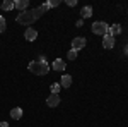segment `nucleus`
<instances>
[{"label": "nucleus", "mask_w": 128, "mask_h": 127, "mask_svg": "<svg viewBox=\"0 0 128 127\" xmlns=\"http://www.w3.org/2000/svg\"><path fill=\"white\" fill-rule=\"evenodd\" d=\"M29 70L32 72V74H36V76H44V74H48V72H50V65H48V62L34 60V62H31V64H29Z\"/></svg>", "instance_id": "obj_1"}, {"label": "nucleus", "mask_w": 128, "mask_h": 127, "mask_svg": "<svg viewBox=\"0 0 128 127\" xmlns=\"http://www.w3.org/2000/svg\"><path fill=\"white\" fill-rule=\"evenodd\" d=\"M16 21H17L19 24H22V26H31L36 19H34V16H32V10H24V12L17 14Z\"/></svg>", "instance_id": "obj_2"}, {"label": "nucleus", "mask_w": 128, "mask_h": 127, "mask_svg": "<svg viewBox=\"0 0 128 127\" xmlns=\"http://www.w3.org/2000/svg\"><path fill=\"white\" fill-rule=\"evenodd\" d=\"M108 31H109V26L106 22H102V21H98V22L92 24V33H94V34L104 36V34H108Z\"/></svg>", "instance_id": "obj_3"}, {"label": "nucleus", "mask_w": 128, "mask_h": 127, "mask_svg": "<svg viewBox=\"0 0 128 127\" xmlns=\"http://www.w3.org/2000/svg\"><path fill=\"white\" fill-rule=\"evenodd\" d=\"M86 43H87V39H86V38L77 36V38H74V41H72V50L79 52V50H82L84 47H86Z\"/></svg>", "instance_id": "obj_4"}, {"label": "nucleus", "mask_w": 128, "mask_h": 127, "mask_svg": "<svg viewBox=\"0 0 128 127\" xmlns=\"http://www.w3.org/2000/svg\"><path fill=\"white\" fill-rule=\"evenodd\" d=\"M102 47H104V48H113V47H114V36H111V34H104V36H102Z\"/></svg>", "instance_id": "obj_5"}, {"label": "nucleus", "mask_w": 128, "mask_h": 127, "mask_svg": "<svg viewBox=\"0 0 128 127\" xmlns=\"http://www.w3.org/2000/svg\"><path fill=\"white\" fill-rule=\"evenodd\" d=\"M24 36H26V39H28V41H34V39L38 38V31L34 29V28H28V29H26V33H24Z\"/></svg>", "instance_id": "obj_6"}, {"label": "nucleus", "mask_w": 128, "mask_h": 127, "mask_svg": "<svg viewBox=\"0 0 128 127\" xmlns=\"http://www.w3.org/2000/svg\"><path fill=\"white\" fill-rule=\"evenodd\" d=\"M46 103H48V107H51V108L58 107V105H60V96H58V95H51V96H48Z\"/></svg>", "instance_id": "obj_7"}, {"label": "nucleus", "mask_w": 128, "mask_h": 127, "mask_svg": "<svg viewBox=\"0 0 128 127\" xmlns=\"http://www.w3.org/2000/svg\"><path fill=\"white\" fill-rule=\"evenodd\" d=\"M28 5H29V0H17V2H14V9H19L20 12H24L28 9Z\"/></svg>", "instance_id": "obj_8"}, {"label": "nucleus", "mask_w": 128, "mask_h": 127, "mask_svg": "<svg viewBox=\"0 0 128 127\" xmlns=\"http://www.w3.org/2000/svg\"><path fill=\"white\" fill-rule=\"evenodd\" d=\"M10 117L14 118V120H19V118H22V108H19V107L12 108V110H10Z\"/></svg>", "instance_id": "obj_9"}, {"label": "nucleus", "mask_w": 128, "mask_h": 127, "mask_svg": "<svg viewBox=\"0 0 128 127\" xmlns=\"http://www.w3.org/2000/svg\"><path fill=\"white\" fill-rule=\"evenodd\" d=\"M51 67L55 69V70H63V69H65V60H62V59H56V60H53V64H51Z\"/></svg>", "instance_id": "obj_10"}, {"label": "nucleus", "mask_w": 128, "mask_h": 127, "mask_svg": "<svg viewBox=\"0 0 128 127\" xmlns=\"http://www.w3.org/2000/svg\"><path fill=\"white\" fill-rule=\"evenodd\" d=\"M70 84H72V76H62L60 86H62V88H68Z\"/></svg>", "instance_id": "obj_11"}, {"label": "nucleus", "mask_w": 128, "mask_h": 127, "mask_svg": "<svg viewBox=\"0 0 128 127\" xmlns=\"http://www.w3.org/2000/svg\"><path fill=\"white\" fill-rule=\"evenodd\" d=\"M108 33L111 34V36H116V34H120V33H121V26H120V24H113V26L109 28Z\"/></svg>", "instance_id": "obj_12"}, {"label": "nucleus", "mask_w": 128, "mask_h": 127, "mask_svg": "<svg viewBox=\"0 0 128 127\" xmlns=\"http://www.w3.org/2000/svg\"><path fill=\"white\" fill-rule=\"evenodd\" d=\"M80 14H82V17H90L92 16V7H84V9L80 10Z\"/></svg>", "instance_id": "obj_13"}, {"label": "nucleus", "mask_w": 128, "mask_h": 127, "mask_svg": "<svg viewBox=\"0 0 128 127\" xmlns=\"http://www.w3.org/2000/svg\"><path fill=\"white\" fill-rule=\"evenodd\" d=\"M2 9L4 10H12L14 9V2H12V0H5V2L2 4Z\"/></svg>", "instance_id": "obj_14"}, {"label": "nucleus", "mask_w": 128, "mask_h": 127, "mask_svg": "<svg viewBox=\"0 0 128 127\" xmlns=\"http://www.w3.org/2000/svg\"><path fill=\"white\" fill-rule=\"evenodd\" d=\"M43 14H44V12L41 10V7H36V9H32V16H34V19H40Z\"/></svg>", "instance_id": "obj_15"}, {"label": "nucleus", "mask_w": 128, "mask_h": 127, "mask_svg": "<svg viewBox=\"0 0 128 127\" xmlns=\"http://www.w3.org/2000/svg\"><path fill=\"white\" fill-rule=\"evenodd\" d=\"M60 89H62L60 84H56V82H55V84H51V95H58Z\"/></svg>", "instance_id": "obj_16"}, {"label": "nucleus", "mask_w": 128, "mask_h": 127, "mask_svg": "<svg viewBox=\"0 0 128 127\" xmlns=\"http://www.w3.org/2000/svg\"><path fill=\"white\" fill-rule=\"evenodd\" d=\"M46 5H48V9L56 7V5H60V0H50V2H46Z\"/></svg>", "instance_id": "obj_17"}, {"label": "nucleus", "mask_w": 128, "mask_h": 127, "mask_svg": "<svg viewBox=\"0 0 128 127\" xmlns=\"http://www.w3.org/2000/svg\"><path fill=\"white\" fill-rule=\"evenodd\" d=\"M5 26H7V22H5V19L0 16V33H4L5 31Z\"/></svg>", "instance_id": "obj_18"}, {"label": "nucleus", "mask_w": 128, "mask_h": 127, "mask_svg": "<svg viewBox=\"0 0 128 127\" xmlns=\"http://www.w3.org/2000/svg\"><path fill=\"white\" fill-rule=\"evenodd\" d=\"M68 59L70 60H75V59H77V52H75V50H70V52H68Z\"/></svg>", "instance_id": "obj_19"}, {"label": "nucleus", "mask_w": 128, "mask_h": 127, "mask_svg": "<svg viewBox=\"0 0 128 127\" xmlns=\"http://www.w3.org/2000/svg\"><path fill=\"white\" fill-rule=\"evenodd\" d=\"M67 5H70V7H75V5H77V0H67Z\"/></svg>", "instance_id": "obj_20"}, {"label": "nucleus", "mask_w": 128, "mask_h": 127, "mask_svg": "<svg viewBox=\"0 0 128 127\" xmlns=\"http://www.w3.org/2000/svg\"><path fill=\"white\" fill-rule=\"evenodd\" d=\"M38 60H40V62H46V57H44V55H40V59H38Z\"/></svg>", "instance_id": "obj_21"}, {"label": "nucleus", "mask_w": 128, "mask_h": 127, "mask_svg": "<svg viewBox=\"0 0 128 127\" xmlns=\"http://www.w3.org/2000/svg\"><path fill=\"white\" fill-rule=\"evenodd\" d=\"M0 127H9V124L7 122H0Z\"/></svg>", "instance_id": "obj_22"}, {"label": "nucleus", "mask_w": 128, "mask_h": 127, "mask_svg": "<svg viewBox=\"0 0 128 127\" xmlns=\"http://www.w3.org/2000/svg\"><path fill=\"white\" fill-rule=\"evenodd\" d=\"M125 55H128V45L125 47Z\"/></svg>", "instance_id": "obj_23"}]
</instances>
